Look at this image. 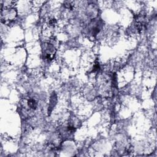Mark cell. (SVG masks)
Returning <instances> with one entry per match:
<instances>
[{"label": "cell", "mask_w": 157, "mask_h": 157, "mask_svg": "<svg viewBox=\"0 0 157 157\" xmlns=\"http://www.w3.org/2000/svg\"><path fill=\"white\" fill-rule=\"evenodd\" d=\"M42 53L44 55V58L48 60V61H51L53 59L55 53V50L54 46L48 43L44 44V48L42 49Z\"/></svg>", "instance_id": "cell-2"}, {"label": "cell", "mask_w": 157, "mask_h": 157, "mask_svg": "<svg viewBox=\"0 0 157 157\" xmlns=\"http://www.w3.org/2000/svg\"><path fill=\"white\" fill-rule=\"evenodd\" d=\"M20 104V113L25 118L33 116L34 110L37 107V101L33 98L23 99Z\"/></svg>", "instance_id": "cell-1"}]
</instances>
